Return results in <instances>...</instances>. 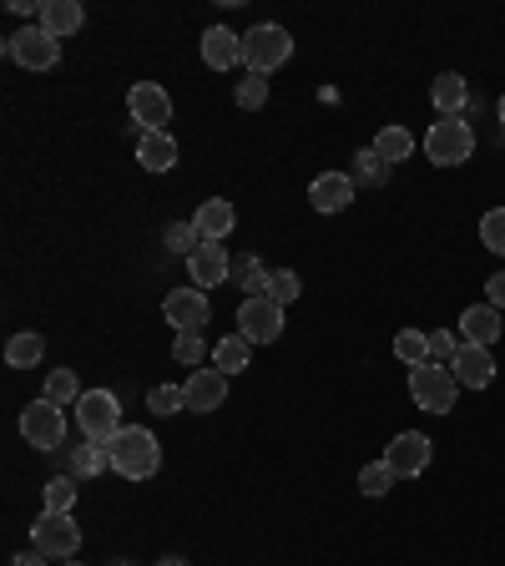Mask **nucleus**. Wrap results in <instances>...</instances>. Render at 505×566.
Returning a JSON list of instances; mask_svg holds the SVG:
<instances>
[{"mask_svg": "<svg viewBox=\"0 0 505 566\" xmlns=\"http://www.w3.org/2000/svg\"><path fill=\"white\" fill-rule=\"evenodd\" d=\"M41 354H46V339L41 334H11V344H6V365L11 369H31V365H41Z\"/></svg>", "mask_w": 505, "mask_h": 566, "instance_id": "obj_26", "label": "nucleus"}, {"mask_svg": "<svg viewBox=\"0 0 505 566\" xmlns=\"http://www.w3.org/2000/svg\"><path fill=\"white\" fill-rule=\"evenodd\" d=\"M288 56H294V35L283 31V25H253L243 35V66L253 76H273Z\"/></svg>", "mask_w": 505, "mask_h": 566, "instance_id": "obj_4", "label": "nucleus"}, {"mask_svg": "<svg viewBox=\"0 0 505 566\" xmlns=\"http://www.w3.org/2000/svg\"><path fill=\"white\" fill-rule=\"evenodd\" d=\"M485 304L505 308V273H495V279H491V283H485Z\"/></svg>", "mask_w": 505, "mask_h": 566, "instance_id": "obj_40", "label": "nucleus"}, {"mask_svg": "<svg viewBox=\"0 0 505 566\" xmlns=\"http://www.w3.org/2000/svg\"><path fill=\"white\" fill-rule=\"evenodd\" d=\"M481 243L491 248V253H501L505 259V208H491L481 218Z\"/></svg>", "mask_w": 505, "mask_h": 566, "instance_id": "obj_34", "label": "nucleus"}, {"mask_svg": "<svg viewBox=\"0 0 505 566\" xmlns=\"http://www.w3.org/2000/svg\"><path fill=\"white\" fill-rule=\"evenodd\" d=\"M157 566H188V562H182V556H162V562H157Z\"/></svg>", "mask_w": 505, "mask_h": 566, "instance_id": "obj_42", "label": "nucleus"}, {"mask_svg": "<svg viewBox=\"0 0 505 566\" xmlns=\"http://www.w3.org/2000/svg\"><path fill=\"white\" fill-rule=\"evenodd\" d=\"M394 354H400V365H430V334L420 329H400L394 334Z\"/></svg>", "mask_w": 505, "mask_h": 566, "instance_id": "obj_28", "label": "nucleus"}, {"mask_svg": "<svg viewBox=\"0 0 505 566\" xmlns=\"http://www.w3.org/2000/svg\"><path fill=\"white\" fill-rule=\"evenodd\" d=\"M162 243L172 248V253H182V259H192V253H198V228L192 223H167V233H162Z\"/></svg>", "mask_w": 505, "mask_h": 566, "instance_id": "obj_33", "label": "nucleus"}, {"mask_svg": "<svg viewBox=\"0 0 505 566\" xmlns=\"http://www.w3.org/2000/svg\"><path fill=\"white\" fill-rule=\"evenodd\" d=\"M375 153L385 157L389 167H394V163H410V153H414V137H410V132H404V127H379V132H375Z\"/></svg>", "mask_w": 505, "mask_h": 566, "instance_id": "obj_27", "label": "nucleus"}, {"mask_svg": "<svg viewBox=\"0 0 505 566\" xmlns=\"http://www.w3.org/2000/svg\"><path fill=\"white\" fill-rule=\"evenodd\" d=\"M6 56H11L15 66H25V71H51L61 61V41L56 35H46L41 25H25V31H15L11 41H6Z\"/></svg>", "mask_w": 505, "mask_h": 566, "instance_id": "obj_8", "label": "nucleus"}, {"mask_svg": "<svg viewBox=\"0 0 505 566\" xmlns=\"http://www.w3.org/2000/svg\"><path fill=\"white\" fill-rule=\"evenodd\" d=\"M394 481H400V475L389 471V460H385V455H379V460H369L365 471H359V491H365V495H385Z\"/></svg>", "mask_w": 505, "mask_h": 566, "instance_id": "obj_31", "label": "nucleus"}, {"mask_svg": "<svg viewBox=\"0 0 505 566\" xmlns=\"http://www.w3.org/2000/svg\"><path fill=\"white\" fill-rule=\"evenodd\" d=\"M147 405H152V415H177V410H188V395H182V385H157Z\"/></svg>", "mask_w": 505, "mask_h": 566, "instance_id": "obj_37", "label": "nucleus"}, {"mask_svg": "<svg viewBox=\"0 0 505 566\" xmlns=\"http://www.w3.org/2000/svg\"><path fill=\"white\" fill-rule=\"evenodd\" d=\"M172 359H177V365H198V359H202V334H177V339H172Z\"/></svg>", "mask_w": 505, "mask_h": 566, "instance_id": "obj_39", "label": "nucleus"}, {"mask_svg": "<svg viewBox=\"0 0 505 566\" xmlns=\"http://www.w3.org/2000/svg\"><path fill=\"white\" fill-rule=\"evenodd\" d=\"M501 308L495 304H471L465 308V314H460V339L465 344H485V349H491L495 339H501Z\"/></svg>", "mask_w": 505, "mask_h": 566, "instance_id": "obj_19", "label": "nucleus"}, {"mask_svg": "<svg viewBox=\"0 0 505 566\" xmlns=\"http://www.w3.org/2000/svg\"><path fill=\"white\" fill-rule=\"evenodd\" d=\"M76 506V475H51L46 481V511H71Z\"/></svg>", "mask_w": 505, "mask_h": 566, "instance_id": "obj_32", "label": "nucleus"}, {"mask_svg": "<svg viewBox=\"0 0 505 566\" xmlns=\"http://www.w3.org/2000/svg\"><path fill=\"white\" fill-rule=\"evenodd\" d=\"M76 424H82L86 440H112L122 430V405L112 389H86L82 405H76Z\"/></svg>", "mask_w": 505, "mask_h": 566, "instance_id": "obj_7", "label": "nucleus"}, {"mask_svg": "<svg viewBox=\"0 0 505 566\" xmlns=\"http://www.w3.org/2000/svg\"><path fill=\"white\" fill-rule=\"evenodd\" d=\"M460 334H450V329H435L430 334V365H455V354H460Z\"/></svg>", "mask_w": 505, "mask_h": 566, "instance_id": "obj_36", "label": "nucleus"}, {"mask_svg": "<svg viewBox=\"0 0 505 566\" xmlns=\"http://www.w3.org/2000/svg\"><path fill=\"white\" fill-rule=\"evenodd\" d=\"M188 273H192V289H218V283L233 279V263H228V248L223 243H198V253L188 259Z\"/></svg>", "mask_w": 505, "mask_h": 566, "instance_id": "obj_13", "label": "nucleus"}, {"mask_svg": "<svg viewBox=\"0 0 505 566\" xmlns=\"http://www.w3.org/2000/svg\"><path fill=\"white\" fill-rule=\"evenodd\" d=\"M71 566H76V562H71Z\"/></svg>", "mask_w": 505, "mask_h": 566, "instance_id": "obj_45", "label": "nucleus"}, {"mask_svg": "<svg viewBox=\"0 0 505 566\" xmlns=\"http://www.w3.org/2000/svg\"><path fill=\"white\" fill-rule=\"evenodd\" d=\"M82 25H86L82 0H41V31H46V35L66 41V35H76Z\"/></svg>", "mask_w": 505, "mask_h": 566, "instance_id": "obj_20", "label": "nucleus"}, {"mask_svg": "<svg viewBox=\"0 0 505 566\" xmlns=\"http://www.w3.org/2000/svg\"><path fill=\"white\" fill-rule=\"evenodd\" d=\"M82 395H86V389L76 385V375H71V369H51V375H46V400L51 405H82Z\"/></svg>", "mask_w": 505, "mask_h": 566, "instance_id": "obj_29", "label": "nucleus"}, {"mask_svg": "<svg viewBox=\"0 0 505 566\" xmlns=\"http://www.w3.org/2000/svg\"><path fill=\"white\" fill-rule=\"evenodd\" d=\"M137 163L147 167V172H172V167H177V142H172V132H141Z\"/></svg>", "mask_w": 505, "mask_h": 566, "instance_id": "obj_22", "label": "nucleus"}, {"mask_svg": "<svg viewBox=\"0 0 505 566\" xmlns=\"http://www.w3.org/2000/svg\"><path fill=\"white\" fill-rule=\"evenodd\" d=\"M269 279H273V269H263V259H253V253H243V259H233V283H238V289H243L248 298L269 294Z\"/></svg>", "mask_w": 505, "mask_h": 566, "instance_id": "obj_25", "label": "nucleus"}, {"mask_svg": "<svg viewBox=\"0 0 505 566\" xmlns=\"http://www.w3.org/2000/svg\"><path fill=\"white\" fill-rule=\"evenodd\" d=\"M127 112L141 132H167V122H172V96L157 82H137L127 92Z\"/></svg>", "mask_w": 505, "mask_h": 566, "instance_id": "obj_11", "label": "nucleus"}, {"mask_svg": "<svg viewBox=\"0 0 505 566\" xmlns=\"http://www.w3.org/2000/svg\"><path fill=\"white\" fill-rule=\"evenodd\" d=\"M354 182L349 172H318L314 182H308V202H314V212H344L354 202Z\"/></svg>", "mask_w": 505, "mask_h": 566, "instance_id": "obj_15", "label": "nucleus"}, {"mask_svg": "<svg viewBox=\"0 0 505 566\" xmlns=\"http://www.w3.org/2000/svg\"><path fill=\"white\" fill-rule=\"evenodd\" d=\"M102 471H112V460H106V446H102V440L71 446V471H66V475H76V481H92V475H102Z\"/></svg>", "mask_w": 505, "mask_h": 566, "instance_id": "obj_24", "label": "nucleus"}, {"mask_svg": "<svg viewBox=\"0 0 505 566\" xmlns=\"http://www.w3.org/2000/svg\"><path fill=\"white\" fill-rule=\"evenodd\" d=\"M102 446L122 481H152V475L162 471V440H157L152 430H141V424H122L117 436L102 440Z\"/></svg>", "mask_w": 505, "mask_h": 566, "instance_id": "obj_1", "label": "nucleus"}, {"mask_svg": "<svg viewBox=\"0 0 505 566\" xmlns=\"http://www.w3.org/2000/svg\"><path fill=\"white\" fill-rule=\"evenodd\" d=\"M248 365H253V344H248L243 334H228V339L212 349V369H223V375H243Z\"/></svg>", "mask_w": 505, "mask_h": 566, "instance_id": "obj_23", "label": "nucleus"}, {"mask_svg": "<svg viewBox=\"0 0 505 566\" xmlns=\"http://www.w3.org/2000/svg\"><path fill=\"white\" fill-rule=\"evenodd\" d=\"M410 400L430 415H450L460 400V379L450 365H414L410 369Z\"/></svg>", "mask_w": 505, "mask_h": 566, "instance_id": "obj_2", "label": "nucleus"}, {"mask_svg": "<svg viewBox=\"0 0 505 566\" xmlns=\"http://www.w3.org/2000/svg\"><path fill=\"white\" fill-rule=\"evenodd\" d=\"M238 334H243L248 344H273L283 334V304H273L269 294L243 298V308H238Z\"/></svg>", "mask_w": 505, "mask_h": 566, "instance_id": "obj_10", "label": "nucleus"}, {"mask_svg": "<svg viewBox=\"0 0 505 566\" xmlns=\"http://www.w3.org/2000/svg\"><path fill=\"white\" fill-rule=\"evenodd\" d=\"M501 122H505V96H501Z\"/></svg>", "mask_w": 505, "mask_h": 566, "instance_id": "obj_43", "label": "nucleus"}, {"mask_svg": "<svg viewBox=\"0 0 505 566\" xmlns=\"http://www.w3.org/2000/svg\"><path fill=\"white\" fill-rule=\"evenodd\" d=\"M202 66H212V71L243 66V35H233L228 25H208L202 31Z\"/></svg>", "mask_w": 505, "mask_h": 566, "instance_id": "obj_16", "label": "nucleus"}, {"mask_svg": "<svg viewBox=\"0 0 505 566\" xmlns=\"http://www.w3.org/2000/svg\"><path fill=\"white\" fill-rule=\"evenodd\" d=\"M455 379L465 389H485L495 379V354L485 349V344H460V354H455Z\"/></svg>", "mask_w": 505, "mask_h": 566, "instance_id": "obj_18", "label": "nucleus"}, {"mask_svg": "<svg viewBox=\"0 0 505 566\" xmlns=\"http://www.w3.org/2000/svg\"><path fill=\"white\" fill-rule=\"evenodd\" d=\"M21 440L35 450H61L66 446V410L61 405H51L46 395L35 405H25L21 410Z\"/></svg>", "mask_w": 505, "mask_h": 566, "instance_id": "obj_6", "label": "nucleus"}, {"mask_svg": "<svg viewBox=\"0 0 505 566\" xmlns=\"http://www.w3.org/2000/svg\"><path fill=\"white\" fill-rule=\"evenodd\" d=\"M112 566H137V562H112Z\"/></svg>", "mask_w": 505, "mask_h": 566, "instance_id": "obj_44", "label": "nucleus"}, {"mask_svg": "<svg viewBox=\"0 0 505 566\" xmlns=\"http://www.w3.org/2000/svg\"><path fill=\"white\" fill-rule=\"evenodd\" d=\"M51 556H41V552H21V556H11V566H46Z\"/></svg>", "mask_w": 505, "mask_h": 566, "instance_id": "obj_41", "label": "nucleus"}, {"mask_svg": "<svg viewBox=\"0 0 505 566\" xmlns=\"http://www.w3.org/2000/svg\"><path fill=\"white\" fill-rule=\"evenodd\" d=\"M475 153V132L465 117H440L430 122V137H424V157L435 167H460V163H471Z\"/></svg>", "mask_w": 505, "mask_h": 566, "instance_id": "obj_3", "label": "nucleus"}, {"mask_svg": "<svg viewBox=\"0 0 505 566\" xmlns=\"http://www.w3.org/2000/svg\"><path fill=\"white\" fill-rule=\"evenodd\" d=\"M385 460H389V471L400 475V481H414V475L430 471V460H435V440L420 436V430H404V436L389 440Z\"/></svg>", "mask_w": 505, "mask_h": 566, "instance_id": "obj_9", "label": "nucleus"}, {"mask_svg": "<svg viewBox=\"0 0 505 566\" xmlns=\"http://www.w3.org/2000/svg\"><path fill=\"white\" fill-rule=\"evenodd\" d=\"M208 314H212V304H208V294L202 289H172V294L162 298V318L172 324L177 334H198L202 324H208Z\"/></svg>", "mask_w": 505, "mask_h": 566, "instance_id": "obj_12", "label": "nucleus"}, {"mask_svg": "<svg viewBox=\"0 0 505 566\" xmlns=\"http://www.w3.org/2000/svg\"><path fill=\"white\" fill-rule=\"evenodd\" d=\"M233 102L243 106V112H259L263 102H269V76H253V71H243L233 86Z\"/></svg>", "mask_w": 505, "mask_h": 566, "instance_id": "obj_30", "label": "nucleus"}, {"mask_svg": "<svg viewBox=\"0 0 505 566\" xmlns=\"http://www.w3.org/2000/svg\"><path fill=\"white\" fill-rule=\"evenodd\" d=\"M354 163H359V172H354V182H385V177H389V163L375 153V147H369V153H359V157H354Z\"/></svg>", "mask_w": 505, "mask_h": 566, "instance_id": "obj_38", "label": "nucleus"}, {"mask_svg": "<svg viewBox=\"0 0 505 566\" xmlns=\"http://www.w3.org/2000/svg\"><path fill=\"white\" fill-rule=\"evenodd\" d=\"M298 289H304V283H298L294 269H273V279H269V298H273V304H294Z\"/></svg>", "mask_w": 505, "mask_h": 566, "instance_id": "obj_35", "label": "nucleus"}, {"mask_svg": "<svg viewBox=\"0 0 505 566\" xmlns=\"http://www.w3.org/2000/svg\"><path fill=\"white\" fill-rule=\"evenodd\" d=\"M31 546L51 562H71V556L82 552V531L71 521V511H41L31 526Z\"/></svg>", "mask_w": 505, "mask_h": 566, "instance_id": "obj_5", "label": "nucleus"}, {"mask_svg": "<svg viewBox=\"0 0 505 566\" xmlns=\"http://www.w3.org/2000/svg\"><path fill=\"white\" fill-rule=\"evenodd\" d=\"M182 395H188V410L208 415L228 400V375L223 369H192V375L182 379Z\"/></svg>", "mask_w": 505, "mask_h": 566, "instance_id": "obj_14", "label": "nucleus"}, {"mask_svg": "<svg viewBox=\"0 0 505 566\" xmlns=\"http://www.w3.org/2000/svg\"><path fill=\"white\" fill-rule=\"evenodd\" d=\"M192 228H198L202 243H223V238L238 228V208L228 198H208L198 212H192Z\"/></svg>", "mask_w": 505, "mask_h": 566, "instance_id": "obj_17", "label": "nucleus"}, {"mask_svg": "<svg viewBox=\"0 0 505 566\" xmlns=\"http://www.w3.org/2000/svg\"><path fill=\"white\" fill-rule=\"evenodd\" d=\"M430 102H435L440 117H460V112L471 106V86H465L460 71H445V76H435V86H430Z\"/></svg>", "mask_w": 505, "mask_h": 566, "instance_id": "obj_21", "label": "nucleus"}]
</instances>
